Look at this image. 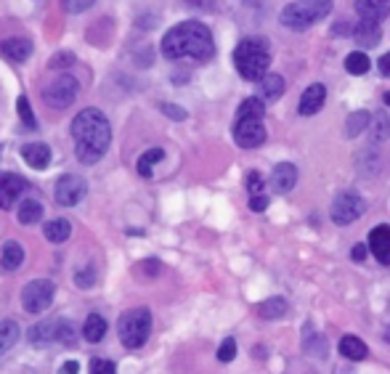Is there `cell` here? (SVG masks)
Here are the masks:
<instances>
[{
    "instance_id": "12",
    "label": "cell",
    "mask_w": 390,
    "mask_h": 374,
    "mask_svg": "<svg viewBox=\"0 0 390 374\" xmlns=\"http://www.w3.org/2000/svg\"><path fill=\"white\" fill-rule=\"evenodd\" d=\"M27 192V181L21 175H13V172H0V207L9 210L16 204L21 194Z\"/></svg>"
},
{
    "instance_id": "21",
    "label": "cell",
    "mask_w": 390,
    "mask_h": 374,
    "mask_svg": "<svg viewBox=\"0 0 390 374\" xmlns=\"http://www.w3.org/2000/svg\"><path fill=\"white\" fill-rule=\"evenodd\" d=\"M340 353H342V358H348V361H364L367 358V345H364V340H359L356 334H345L340 340Z\"/></svg>"
},
{
    "instance_id": "16",
    "label": "cell",
    "mask_w": 390,
    "mask_h": 374,
    "mask_svg": "<svg viewBox=\"0 0 390 374\" xmlns=\"http://www.w3.org/2000/svg\"><path fill=\"white\" fill-rule=\"evenodd\" d=\"M0 53L13 64H21L32 56V43L27 38H9V40L0 43Z\"/></svg>"
},
{
    "instance_id": "29",
    "label": "cell",
    "mask_w": 390,
    "mask_h": 374,
    "mask_svg": "<svg viewBox=\"0 0 390 374\" xmlns=\"http://www.w3.org/2000/svg\"><path fill=\"white\" fill-rule=\"evenodd\" d=\"M16 215H19V221L24 223V226H32V223H38L43 218V204L38 202V199H24V202L19 204Z\"/></svg>"
},
{
    "instance_id": "2",
    "label": "cell",
    "mask_w": 390,
    "mask_h": 374,
    "mask_svg": "<svg viewBox=\"0 0 390 374\" xmlns=\"http://www.w3.org/2000/svg\"><path fill=\"white\" fill-rule=\"evenodd\" d=\"M162 56L170 61L194 59V61H210L215 56V43L212 32L202 21H180L173 30H168L162 40Z\"/></svg>"
},
{
    "instance_id": "34",
    "label": "cell",
    "mask_w": 390,
    "mask_h": 374,
    "mask_svg": "<svg viewBox=\"0 0 390 374\" xmlns=\"http://www.w3.org/2000/svg\"><path fill=\"white\" fill-rule=\"evenodd\" d=\"M72 64H77V59H75V53H70V51L53 53V56H50V61H48L50 70H70Z\"/></svg>"
},
{
    "instance_id": "25",
    "label": "cell",
    "mask_w": 390,
    "mask_h": 374,
    "mask_svg": "<svg viewBox=\"0 0 390 374\" xmlns=\"http://www.w3.org/2000/svg\"><path fill=\"white\" fill-rule=\"evenodd\" d=\"M287 314V300L284 297H269L258 305V316L266 319V321H276L281 316Z\"/></svg>"
},
{
    "instance_id": "40",
    "label": "cell",
    "mask_w": 390,
    "mask_h": 374,
    "mask_svg": "<svg viewBox=\"0 0 390 374\" xmlns=\"http://www.w3.org/2000/svg\"><path fill=\"white\" fill-rule=\"evenodd\" d=\"M160 109H162V114H168L173 120H186V111L180 109V106H175V104H162Z\"/></svg>"
},
{
    "instance_id": "39",
    "label": "cell",
    "mask_w": 390,
    "mask_h": 374,
    "mask_svg": "<svg viewBox=\"0 0 390 374\" xmlns=\"http://www.w3.org/2000/svg\"><path fill=\"white\" fill-rule=\"evenodd\" d=\"M247 192H250L252 197L263 192V178H260V172H250V175H247Z\"/></svg>"
},
{
    "instance_id": "1",
    "label": "cell",
    "mask_w": 390,
    "mask_h": 374,
    "mask_svg": "<svg viewBox=\"0 0 390 374\" xmlns=\"http://www.w3.org/2000/svg\"><path fill=\"white\" fill-rule=\"evenodd\" d=\"M72 138L77 160L82 165H96L112 143V125L107 114H101L99 109H82L72 120Z\"/></svg>"
},
{
    "instance_id": "30",
    "label": "cell",
    "mask_w": 390,
    "mask_h": 374,
    "mask_svg": "<svg viewBox=\"0 0 390 374\" xmlns=\"http://www.w3.org/2000/svg\"><path fill=\"white\" fill-rule=\"evenodd\" d=\"M372 117L367 114V111H353V114H348V120H345V136L348 138H356V136H361V133L369 128Z\"/></svg>"
},
{
    "instance_id": "33",
    "label": "cell",
    "mask_w": 390,
    "mask_h": 374,
    "mask_svg": "<svg viewBox=\"0 0 390 374\" xmlns=\"http://www.w3.org/2000/svg\"><path fill=\"white\" fill-rule=\"evenodd\" d=\"M16 111H19L21 122H24V131H38V120H35V114H32V106H30V99H27V96H19Z\"/></svg>"
},
{
    "instance_id": "4",
    "label": "cell",
    "mask_w": 390,
    "mask_h": 374,
    "mask_svg": "<svg viewBox=\"0 0 390 374\" xmlns=\"http://www.w3.org/2000/svg\"><path fill=\"white\" fill-rule=\"evenodd\" d=\"M263 101L260 99H247L242 101L237 111V122H234V141L242 149H258L266 141V125H263Z\"/></svg>"
},
{
    "instance_id": "13",
    "label": "cell",
    "mask_w": 390,
    "mask_h": 374,
    "mask_svg": "<svg viewBox=\"0 0 390 374\" xmlns=\"http://www.w3.org/2000/svg\"><path fill=\"white\" fill-rule=\"evenodd\" d=\"M295 183H298V167L292 162H281L273 167V172H271V189L273 192L287 194L295 189Z\"/></svg>"
},
{
    "instance_id": "19",
    "label": "cell",
    "mask_w": 390,
    "mask_h": 374,
    "mask_svg": "<svg viewBox=\"0 0 390 374\" xmlns=\"http://www.w3.org/2000/svg\"><path fill=\"white\" fill-rule=\"evenodd\" d=\"M353 38L359 40V45H367V48H374L382 38L380 30V21H369V19H361L356 27H353Z\"/></svg>"
},
{
    "instance_id": "15",
    "label": "cell",
    "mask_w": 390,
    "mask_h": 374,
    "mask_svg": "<svg viewBox=\"0 0 390 374\" xmlns=\"http://www.w3.org/2000/svg\"><path fill=\"white\" fill-rule=\"evenodd\" d=\"M369 253L382 265H390V226H374L369 233Z\"/></svg>"
},
{
    "instance_id": "47",
    "label": "cell",
    "mask_w": 390,
    "mask_h": 374,
    "mask_svg": "<svg viewBox=\"0 0 390 374\" xmlns=\"http://www.w3.org/2000/svg\"><path fill=\"white\" fill-rule=\"evenodd\" d=\"M385 104L390 106V93H385Z\"/></svg>"
},
{
    "instance_id": "7",
    "label": "cell",
    "mask_w": 390,
    "mask_h": 374,
    "mask_svg": "<svg viewBox=\"0 0 390 374\" xmlns=\"http://www.w3.org/2000/svg\"><path fill=\"white\" fill-rule=\"evenodd\" d=\"M77 337V326L67 319H50V321L35 324L30 329V343L32 345H48V343H61L72 345Z\"/></svg>"
},
{
    "instance_id": "27",
    "label": "cell",
    "mask_w": 390,
    "mask_h": 374,
    "mask_svg": "<svg viewBox=\"0 0 390 374\" xmlns=\"http://www.w3.org/2000/svg\"><path fill=\"white\" fill-rule=\"evenodd\" d=\"M19 340V324L6 319V321H0V356L9 353L11 348L16 345Z\"/></svg>"
},
{
    "instance_id": "37",
    "label": "cell",
    "mask_w": 390,
    "mask_h": 374,
    "mask_svg": "<svg viewBox=\"0 0 390 374\" xmlns=\"http://www.w3.org/2000/svg\"><path fill=\"white\" fill-rule=\"evenodd\" d=\"M75 284L82 287V290H85V287H93V284H96V271H93V265H88V268H82V271L75 273Z\"/></svg>"
},
{
    "instance_id": "8",
    "label": "cell",
    "mask_w": 390,
    "mask_h": 374,
    "mask_svg": "<svg viewBox=\"0 0 390 374\" xmlns=\"http://www.w3.org/2000/svg\"><path fill=\"white\" fill-rule=\"evenodd\" d=\"M53 295H56V287L48 279H32L24 290H21V305L27 314H43L48 311L50 303H53Z\"/></svg>"
},
{
    "instance_id": "43",
    "label": "cell",
    "mask_w": 390,
    "mask_h": 374,
    "mask_svg": "<svg viewBox=\"0 0 390 374\" xmlns=\"http://www.w3.org/2000/svg\"><path fill=\"white\" fill-rule=\"evenodd\" d=\"M332 32H335V35H348V32H353V27H350L345 19H340L337 24H335V30H332Z\"/></svg>"
},
{
    "instance_id": "41",
    "label": "cell",
    "mask_w": 390,
    "mask_h": 374,
    "mask_svg": "<svg viewBox=\"0 0 390 374\" xmlns=\"http://www.w3.org/2000/svg\"><path fill=\"white\" fill-rule=\"evenodd\" d=\"M269 207V197H263V194H255V197H250V210L252 213H263Z\"/></svg>"
},
{
    "instance_id": "32",
    "label": "cell",
    "mask_w": 390,
    "mask_h": 374,
    "mask_svg": "<svg viewBox=\"0 0 390 374\" xmlns=\"http://www.w3.org/2000/svg\"><path fill=\"white\" fill-rule=\"evenodd\" d=\"M372 67V61L367 53H361V51H353L345 56V70L350 72V75H367Z\"/></svg>"
},
{
    "instance_id": "46",
    "label": "cell",
    "mask_w": 390,
    "mask_h": 374,
    "mask_svg": "<svg viewBox=\"0 0 390 374\" xmlns=\"http://www.w3.org/2000/svg\"><path fill=\"white\" fill-rule=\"evenodd\" d=\"M64 374H77L80 372V366H77V361H70V364H64V369H61Z\"/></svg>"
},
{
    "instance_id": "24",
    "label": "cell",
    "mask_w": 390,
    "mask_h": 374,
    "mask_svg": "<svg viewBox=\"0 0 390 374\" xmlns=\"http://www.w3.org/2000/svg\"><path fill=\"white\" fill-rule=\"evenodd\" d=\"M107 319L101 314H90L82 324V337L88 340V343H101L104 340V334H107Z\"/></svg>"
},
{
    "instance_id": "11",
    "label": "cell",
    "mask_w": 390,
    "mask_h": 374,
    "mask_svg": "<svg viewBox=\"0 0 390 374\" xmlns=\"http://www.w3.org/2000/svg\"><path fill=\"white\" fill-rule=\"evenodd\" d=\"M85 194H88V181L82 175H77V172H67V175H61L56 181L53 199L61 207H75V204H80L85 199Z\"/></svg>"
},
{
    "instance_id": "38",
    "label": "cell",
    "mask_w": 390,
    "mask_h": 374,
    "mask_svg": "<svg viewBox=\"0 0 390 374\" xmlns=\"http://www.w3.org/2000/svg\"><path fill=\"white\" fill-rule=\"evenodd\" d=\"M96 0H61V6L70 11V13H82V11H88Z\"/></svg>"
},
{
    "instance_id": "31",
    "label": "cell",
    "mask_w": 390,
    "mask_h": 374,
    "mask_svg": "<svg viewBox=\"0 0 390 374\" xmlns=\"http://www.w3.org/2000/svg\"><path fill=\"white\" fill-rule=\"evenodd\" d=\"M162 157H165V149H149V152H143L139 157V175L141 178H151V172H154V165L157 162H162Z\"/></svg>"
},
{
    "instance_id": "14",
    "label": "cell",
    "mask_w": 390,
    "mask_h": 374,
    "mask_svg": "<svg viewBox=\"0 0 390 374\" xmlns=\"http://www.w3.org/2000/svg\"><path fill=\"white\" fill-rule=\"evenodd\" d=\"M324 101H327V88H324L321 82H313V85H308V88L303 91L300 104H298V111L305 114V117H310V114L321 111Z\"/></svg>"
},
{
    "instance_id": "36",
    "label": "cell",
    "mask_w": 390,
    "mask_h": 374,
    "mask_svg": "<svg viewBox=\"0 0 390 374\" xmlns=\"http://www.w3.org/2000/svg\"><path fill=\"white\" fill-rule=\"evenodd\" d=\"M90 374H117V366L109 358H93L90 361Z\"/></svg>"
},
{
    "instance_id": "23",
    "label": "cell",
    "mask_w": 390,
    "mask_h": 374,
    "mask_svg": "<svg viewBox=\"0 0 390 374\" xmlns=\"http://www.w3.org/2000/svg\"><path fill=\"white\" fill-rule=\"evenodd\" d=\"M43 233H45V239H48L50 244H61L70 239L72 226L67 218H53V221H48L43 226Z\"/></svg>"
},
{
    "instance_id": "45",
    "label": "cell",
    "mask_w": 390,
    "mask_h": 374,
    "mask_svg": "<svg viewBox=\"0 0 390 374\" xmlns=\"http://www.w3.org/2000/svg\"><path fill=\"white\" fill-rule=\"evenodd\" d=\"M380 72L385 75V77H390V53H385L380 59Z\"/></svg>"
},
{
    "instance_id": "28",
    "label": "cell",
    "mask_w": 390,
    "mask_h": 374,
    "mask_svg": "<svg viewBox=\"0 0 390 374\" xmlns=\"http://www.w3.org/2000/svg\"><path fill=\"white\" fill-rule=\"evenodd\" d=\"M372 141L374 143H382V141H388V136H390V117H388V111L380 109L374 117H372Z\"/></svg>"
},
{
    "instance_id": "18",
    "label": "cell",
    "mask_w": 390,
    "mask_h": 374,
    "mask_svg": "<svg viewBox=\"0 0 390 374\" xmlns=\"http://www.w3.org/2000/svg\"><path fill=\"white\" fill-rule=\"evenodd\" d=\"M21 157L24 162L35 167V170H45L50 165V149L48 143H27V146H21Z\"/></svg>"
},
{
    "instance_id": "20",
    "label": "cell",
    "mask_w": 390,
    "mask_h": 374,
    "mask_svg": "<svg viewBox=\"0 0 390 374\" xmlns=\"http://www.w3.org/2000/svg\"><path fill=\"white\" fill-rule=\"evenodd\" d=\"M24 247L19 242H6L3 244V250H0V265L6 268V271H19L21 265H24Z\"/></svg>"
},
{
    "instance_id": "9",
    "label": "cell",
    "mask_w": 390,
    "mask_h": 374,
    "mask_svg": "<svg viewBox=\"0 0 390 374\" xmlns=\"http://www.w3.org/2000/svg\"><path fill=\"white\" fill-rule=\"evenodd\" d=\"M77 93H80V82L75 80L72 75H61V77H56L53 82L45 85L43 99H45L50 109H67V106L75 104Z\"/></svg>"
},
{
    "instance_id": "44",
    "label": "cell",
    "mask_w": 390,
    "mask_h": 374,
    "mask_svg": "<svg viewBox=\"0 0 390 374\" xmlns=\"http://www.w3.org/2000/svg\"><path fill=\"white\" fill-rule=\"evenodd\" d=\"M141 268H143V271H149L151 276H157V273H160V263H157V260H146Z\"/></svg>"
},
{
    "instance_id": "22",
    "label": "cell",
    "mask_w": 390,
    "mask_h": 374,
    "mask_svg": "<svg viewBox=\"0 0 390 374\" xmlns=\"http://www.w3.org/2000/svg\"><path fill=\"white\" fill-rule=\"evenodd\" d=\"M303 351L316 358H327V340L313 332L310 324H305V329H303Z\"/></svg>"
},
{
    "instance_id": "5",
    "label": "cell",
    "mask_w": 390,
    "mask_h": 374,
    "mask_svg": "<svg viewBox=\"0 0 390 374\" xmlns=\"http://www.w3.org/2000/svg\"><path fill=\"white\" fill-rule=\"evenodd\" d=\"M332 0H295L281 9V24L290 30H308L324 16H330Z\"/></svg>"
},
{
    "instance_id": "35",
    "label": "cell",
    "mask_w": 390,
    "mask_h": 374,
    "mask_svg": "<svg viewBox=\"0 0 390 374\" xmlns=\"http://www.w3.org/2000/svg\"><path fill=\"white\" fill-rule=\"evenodd\" d=\"M234 356H237V340H234V337H226L218 348V361L220 364H229V361H234Z\"/></svg>"
},
{
    "instance_id": "3",
    "label": "cell",
    "mask_w": 390,
    "mask_h": 374,
    "mask_svg": "<svg viewBox=\"0 0 390 374\" xmlns=\"http://www.w3.org/2000/svg\"><path fill=\"white\" fill-rule=\"evenodd\" d=\"M271 51L266 38H244L239 45L234 48V67L244 80L260 82L269 75Z\"/></svg>"
},
{
    "instance_id": "26",
    "label": "cell",
    "mask_w": 390,
    "mask_h": 374,
    "mask_svg": "<svg viewBox=\"0 0 390 374\" xmlns=\"http://www.w3.org/2000/svg\"><path fill=\"white\" fill-rule=\"evenodd\" d=\"M281 93H284V80H281V75H266V77L260 80V99L276 101V99H281Z\"/></svg>"
},
{
    "instance_id": "17",
    "label": "cell",
    "mask_w": 390,
    "mask_h": 374,
    "mask_svg": "<svg viewBox=\"0 0 390 374\" xmlns=\"http://www.w3.org/2000/svg\"><path fill=\"white\" fill-rule=\"evenodd\" d=\"M356 13L359 19L382 21L390 16V0H356Z\"/></svg>"
},
{
    "instance_id": "6",
    "label": "cell",
    "mask_w": 390,
    "mask_h": 374,
    "mask_svg": "<svg viewBox=\"0 0 390 374\" xmlns=\"http://www.w3.org/2000/svg\"><path fill=\"white\" fill-rule=\"evenodd\" d=\"M117 334L125 348L136 351V348H143V343L149 340L151 334V311L149 308H130L120 316L117 321Z\"/></svg>"
},
{
    "instance_id": "42",
    "label": "cell",
    "mask_w": 390,
    "mask_h": 374,
    "mask_svg": "<svg viewBox=\"0 0 390 374\" xmlns=\"http://www.w3.org/2000/svg\"><path fill=\"white\" fill-rule=\"evenodd\" d=\"M350 255H353V260H356V263H361V260L367 258V244H356V247L350 250Z\"/></svg>"
},
{
    "instance_id": "10",
    "label": "cell",
    "mask_w": 390,
    "mask_h": 374,
    "mask_svg": "<svg viewBox=\"0 0 390 374\" xmlns=\"http://www.w3.org/2000/svg\"><path fill=\"white\" fill-rule=\"evenodd\" d=\"M332 221L337 226H350L367 213V202L359 192H340L332 202Z\"/></svg>"
}]
</instances>
